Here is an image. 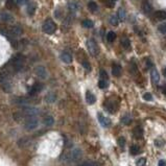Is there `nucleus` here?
<instances>
[{
	"label": "nucleus",
	"mask_w": 166,
	"mask_h": 166,
	"mask_svg": "<svg viewBox=\"0 0 166 166\" xmlns=\"http://www.w3.org/2000/svg\"><path fill=\"white\" fill-rule=\"evenodd\" d=\"M24 66V57L21 53H18L15 57H13L10 61V67L13 71L18 72L22 69Z\"/></svg>",
	"instance_id": "f257e3e1"
},
{
	"label": "nucleus",
	"mask_w": 166,
	"mask_h": 166,
	"mask_svg": "<svg viewBox=\"0 0 166 166\" xmlns=\"http://www.w3.org/2000/svg\"><path fill=\"white\" fill-rule=\"evenodd\" d=\"M42 29L45 34H47V35H52V34L57 30V24H55L51 19H47L44 23H43Z\"/></svg>",
	"instance_id": "f03ea898"
},
{
	"label": "nucleus",
	"mask_w": 166,
	"mask_h": 166,
	"mask_svg": "<svg viewBox=\"0 0 166 166\" xmlns=\"http://www.w3.org/2000/svg\"><path fill=\"white\" fill-rule=\"evenodd\" d=\"M39 125V120H38L36 117H27L25 119L24 122V127L26 131L32 132L34 130H36Z\"/></svg>",
	"instance_id": "7ed1b4c3"
},
{
	"label": "nucleus",
	"mask_w": 166,
	"mask_h": 166,
	"mask_svg": "<svg viewBox=\"0 0 166 166\" xmlns=\"http://www.w3.org/2000/svg\"><path fill=\"white\" fill-rule=\"evenodd\" d=\"M87 48H88V51L90 52V55L92 57H96L98 55L99 53V47L98 45H97L96 41L94 39H89L87 41Z\"/></svg>",
	"instance_id": "20e7f679"
},
{
	"label": "nucleus",
	"mask_w": 166,
	"mask_h": 166,
	"mask_svg": "<svg viewBox=\"0 0 166 166\" xmlns=\"http://www.w3.org/2000/svg\"><path fill=\"white\" fill-rule=\"evenodd\" d=\"M35 72L36 74H37L38 77H40L41 79H46L47 78V70H46V68L44 67V66H38L37 68L35 69Z\"/></svg>",
	"instance_id": "39448f33"
},
{
	"label": "nucleus",
	"mask_w": 166,
	"mask_h": 166,
	"mask_svg": "<svg viewBox=\"0 0 166 166\" xmlns=\"http://www.w3.org/2000/svg\"><path fill=\"white\" fill-rule=\"evenodd\" d=\"M83 156V151L81 148H74L72 149L71 151H70V159H71L72 161H78L79 159L82 158Z\"/></svg>",
	"instance_id": "423d86ee"
},
{
	"label": "nucleus",
	"mask_w": 166,
	"mask_h": 166,
	"mask_svg": "<svg viewBox=\"0 0 166 166\" xmlns=\"http://www.w3.org/2000/svg\"><path fill=\"white\" fill-rule=\"evenodd\" d=\"M43 90V85L41 83H36L32 86V88L29 89V94L30 95H37L38 93Z\"/></svg>",
	"instance_id": "0eeeda50"
},
{
	"label": "nucleus",
	"mask_w": 166,
	"mask_h": 166,
	"mask_svg": "<svg viewBox=\"0 0 166 166\" xmlns=\"http://www.w3.org/2000/svg\"><path fill=\"white\" fill-rule=\"evenodd\" d=\"M23 32V29L21 26H19V25H15V26H13L12 28H11V36L14 38H17V37H20V36L22 35Z\"/></svg>",
	"instance_id": "6e6552de"
},
{
	"label": "nucleus",
	"mask_w": 166,
	"mask_h": 166,
	"mask_svg": "<svg viewBox=\"0 0 166 166\" xmlns=\"http://www.w3.org/2000/svg\"><path fill=\"white\" fill-rule=\"evenodd\" d=\"M60 57H61V60H62L64 63H66V64H70V63L72 62V60H73L72 55L68 51H63L62 53H61V55H60Z\"/></svg>",
	"instance_id": "1a4fd4ad"
},
{
	"label": "nucleus",
	"mask_w": 166,
	"mask_h": 166,
	"mask_svg": "<svg viewBox=\"0 0 166 166\" xmlns=\"http://www.w3.org/2000/svg\"><path fill=\"white\" fill-rule=\"evenodd\" d=\"M97 117H98V121L99 123L102 124L104 127H110V124H111V120H110L109 118H107V117H104V115H102L100 113H98V115H97Z\"/></svg>",
	"instance_id": "9d476101"
},
{
	"label": "nucleus",
	"mask_w": 166,
	"mask_h": 166,
	"mask_svg": "<svg viewBox=\"0 0 166 166\" xmlns=\"http://www.w3.org/2000/svg\"><path fill=\"white\" fill-rule=\"evenodd\" d=\"M0 20L2 21V22H5V23H10V22H13L14 21V18L11 14L6 12H2L0 13Z\"/></svg>",
	"instance_id": "9b49d317"
},
{
	"label": "nucleus",
	"mask_w": 166,
	"mask_h": 166,
	"mask_svg": "<svg viewBox=\"0 0 166 166\" xmlns=\"http://www.w3.org/2000/svg\"><path fill=\"white\" fill-rule=\"evenodd\" d=\"M23 115L26 117H36L38 115V110L35 108H27L23 111Z\"/></svg>",
	"instance_id": "f8f14e48"
},
{
	"label": "nucleus",
	"mask_w": 166,
	"mask_h": 166,
	"mask_svg": "<svg viewBox=\"0 0 166 166\" xmlns=\"http://www.w3.org/2000/svg\"><path fill=\"white\" fill-rule=\"evenodd\" d=\"M151 79L154 84H158L159 81H160V74H159V72L155 68H153L151 71Z\"/></svg>",
	"instance_id": "ddd939ff"
},
{
	"label": "nucleus",
	"mask_w": 166,
	"mask_h": 166,
	"mask_svg": "<svg viewBox=\"0 0 166 166\" xmlns=\"http://www.w3.org/2000/svg\"><path fill=\"white\" fill-rule=\"evenodd\" d=\"M86 102H87L88 104H95V102H96V97H95V95L93 94L92 92H90V91L86 92Z\"/></svg>",
	"instance_id": "4468645a"
},
{
	"label": "nucleus",
	"mask_w": 166,
	"mask_h": 166,
	"mask_svg": "<svg viewBox=\"0 0 166 166\" xmlns=\"http://www.w3.org/2000/svg\"><path fill=\"white\" fill-rule=\"evenodd\" d=\"M133 134H134V137L137 139H141L143 137L144 131L141 127H136L134 130H133Z\"/></svg>",
	"instance_id": "2eb2a0df"
},
{
	"label": "nucleus",
	"mask_w": 166,
	"mask_h": 166,
	"mask_svg": "<svg viewBox=\"0 0 166 166\" xmlns=\"http://www.w3.org/2000/svg\"><path fill=\"white\" fill-rule=\"evenodd\" d=\"M121 72H122V69L120 65L114 64L112 66V73H113L114 76H119V75L121 74Z\"/></svg>",
	"instance_id": "dca6fc26"
},
{
	"label": "nucleus",
	"mask_w": 166,
	"mask_h": 166,
	"mask_svg": "<svg viewBox=\"0 0 166 166\" xmlns=\"http://www.w3.org/2000/svg\"><path fill=\"white\" fill-rule=\"evenodd\" d=\"M153 10V5L148 2V1H144L142 3V11H143L145 14H149Z\"/></svg>",
	"instance_id": "f3484780"
},
{
	"label": "nucleus",
	"mask_w": 166,
	"mask_h": 166,
	"mask_svg": "<svg viewBox=\"0 0 166 166\" xmlns=\"http://www.w3.org/2000/svg\"><path fill=\"white\" fill-rule=\"evenodd\" d=\"M117 17H118L119 21H124V20H125V18H127V13H125L123 8H118V11H117Z\"/></svg>",
	"instance_id": "a211bd4d"
},
{
	"label": "nucleus",
	"mask_w": 166,
	"mask_h": 166,
	"mask_svg": "<svg viewBox=\"0 0 166 166\" xmlns=\"http://www.w3.org/2000/svg\"><path fill=\"white\" fill-rule=\"evenodd\" d=\"M68 10H69L70 14H74V13L78 10V5H77V3L74 2V1H70V2L68 3Z\"/></svg>",
	"instance_id": "6ab92c4d"
},
{
	"label": "nucleus",
	"mask_w": 166,
	"mask_h": 166,
	"mask_svg": "<svg viewBox=\"0 0 166 166\" xmlns=\"http://www.w3.org/2000/svg\"><path fill=\"white\" fill-rule=\"evenodd\" d=\"M155 18L157 20H166V12L165 11H158V12L155 13Z\"/></svg>",
	"instance_id": "aec40b11"
},
{
	"label": "nucleus",
	"mask_w": 166,
	"mask_h": 166,
	"mask_svg": "<svg viewBox=\"0 0 166 166\" xmlns=\"http://www.w3.org/2000/svg\"><path fill=\"white\" fill-rule=\"evenodd\" d=\"M104 109L107 110L108 112H110V113H114L116 108H115V106L112 102H107L104 104Z\"/></svg>",
	"instance_id": "412c9836"
},
{
	"label": "nucleus",
	"mask_w": 166,
	"mask_h": 166,
	"mask_svg": "<svg viewBox=\"0 0 166 166\" xmlns=\"http://www.w3.org/2000/svg\"><path fill=\"white\" fill-rule=\"evenodd\" d=\"M120 43H121V46L124 48V49H130V47H131V42H130V40L125 37L122 38Z\"/></svg>",
	"instance_id": "4be33fe9"
},
{
	"label": "nucleus",
	"mask_w": 166,
	"mask_h": 166,
	"mask_svg": "<svg viewBox=\"0 0 166 166\" xmlns=\"http://www.w3.org/2000/svg\"><path fill=\"white\" fill-rule=\"evenodd\" d=\"M130 151H131V155L137 156V155H139L141 153V149H140V147L138 145H132L131 148H130Z\"/></svg>",
	"instance_id": "5701e85b"
},
{
	"label": "nucleus",
	"mask_w": 166,
	"mask_h": 166,
	"mask_svg": "<svg viewBox=\"0 0 166 166\" xmlns=\"http://www.w3.org/2000/svg\"><path fill=\"white\" fill-rule=\"evenodd\" d=\"M45 100L47 102H55V100H57V95L55 94V93H48L46 96H45Z\"/></svg>",
	"instance_id": "b1692460"
},
{
	"label": "nucleus",
	"mask_w": 166,
	"mask_h": 166,
	"mask_svg": "<svg viewBox=\"0 0 166 166\" xmlns=\"http://www.w3.org/2000/svg\"><path fill=\"white\" fill-rule=\"evenodd\" d=\"M53 123H55V119L52 116H46L44 118V124L46 127H51Z\"/></svg>",
	"instance_id": "393cba45"
},
{
	"label": "nucleus",
	"mask_w": 166,
	"mask_h": 166,
	"mask_svg": "<svg viewBox=\"0 0 166 166\" xmlns=\"http://www.w3.org/2000/svg\"><path fill=\"white\" fill-rule=\"evenodd\" d=\"M82 25H83V27H85V28H92L94 26V23L89 19H85L82 22Z\"/></svg>",
	"instance_id": "a878e982"
},
{
	"label": "nucleus",
	"mask_w": 166,
	"mask_h": 166,
	"mask_svg": "<svg viewBox=\"0 0 166 166\" xmlns=\"http://www.w3.org/2000/svg\"><path fill=\"white\" fill-rule=\"evenodd\" d=\"M88 8H89V11L91 13H95L98 10V6H97V4L94 1H90V2L88 3Z\"/></svg>",
	"instance_id": "bb28decb"
},
{
	"label": "nucleus",
	"mask_w": 166,
	"mask_h": 166,
	"mask_svg": "<svg viewBox=\"0 0 166 166\" xmlns=\"http://www.w3.org/2000/svg\"><path fill=\"white\" fill-rule=\"evenodd\" d=\"M121 122H122L123 124H125V125H129V124H131V123H132V118H131V116H130L129 114L123 115V116H122V118H121Z\"/></svg>",
	"instance_id": "cd10ccee"
},
{
	"label": "nucleus",
	"mask_w": 166,
	"mask_h": 166,
	"mask_svg": "<svg viewBox=\"0 0 166 166\" xmlns=\"http://www.w3.org/2000/svg\"><path fill=\"white\" fill-rule=\"evenodd\" d=\"M109 21H110V23H111L112 25H114V26L118 25L119 22H120V21H119V19H118V17H117V16H115V15H112L111 17H110Z\"/></svg>",
	"instance_id": "c85d7f7f"
},
{
	"label": "nucleus",
	"mask_w": 166,
	"mask_h": 166,
	"mask_svg": "<svg viewBox=\"0 0 166 166\" xmlns=\"http://www.w3.org/2000/svg\"><path fill=\"white\" fill-rule=\"evenodd\" d=\"M107 40L108 42H114L116 40V34L114 32H109L107 35Z\"/></svg>",
	"instance_id": "c756f323"
},
{
	"label": "nucleus",
	"mask_w": 166,
	"mask_h": 166,
	"mask_svg": "<svg viewBox=\"0 0 166 166\" xmlns=\"http://www.w3.org/2000/svg\"><path fill=\"white\" fill-rule=\"evenodd\" d=\"M108 86H109V83H108V81H104V79H99V82H98L99 89H106V88H108Z\"/></svg>",
	"instance_id": "7c9ffc66"
},
{
	"label": "nucleus",
	"mask_w": 166,
	"mask_h": 166,
	"mask_svg": "<svg viewBox=\"0 0 166 166\" xmlns=\"http://www.w3.org/2000/svg\"><path fill=\"white\" fill-rule=\"evenodd\" d=\"M99 75H100V79H104V81H108V78H109V75H108L107 71L104 69H102L100 71H99Z\"/></svg>",
	"instance_id": "2f4dec72"
},
{
	"label": "nucleus",
	"mask_w": 166,
	"mask_h": 166,
	"mask_svg": "<svg viewBox=\"0 0 166 166\" xmlns=\"http://www.w3.org/2000/svg\"><path fill=\"white\" fill-rule=\"evenodd\" d=\"M158 30L161 32L162 35L166 36V23H162L158 26Z\"/></svg>",
	"instance_id": "473e14b6"
},
{
	"label": "nucleus",
	"mask_w": 166,
	"mask_h": 166,
	"mask_svg": "<svg viewBox=\"0 0 166 166\" xmlns=\"http://www.w3.org/2000/svg\"><path fill=\"white\" fill-rule=\"evenodd\" d=\"M118 145L121 148H124V145H125V139L123 137H119L118 138Z\"/></svg>",
	"instance_id": "72a5a7b5"
},
{
	"label": "nucleus",
	"mask_w": 166,
	"mask_h": 166,
	"mask_svg": "<svg viewBox=\"0 0 166 166\" xmlns=\"http://www.w3.org/2000/svg\"><path fill=\"white\" fill-rule=\"evenodd\" d=\"M83 67L87 70L88 72L91 71V65H90V63L88 62V61H84V62H83Z\"/></svg>",
	"instance_id": "f704fd0d"
},
{
	"label": "nucleus",
	"mask_w": 166,
	"mask_h": 166,
	"mask_svg": "<svg viewBox=\"0 0 166 166\" xmlns=\"http://www.w3.org/2000/svg\"><path fill=\"white\" fill-rule=\"evenodd\" d=\"M27 13H28V15L32 16L34 15V13H35V5H32V4H29L27 6Z\"/></svg>",
	"instance_id": "c9c22d12"
},
{
	"label": "nucleus",
	"mask_w": 166,
	"mask_h": 166,
	"mask_svg": "<svg viewBox=\"0 0 166 166\" xmlns=\"http://www.w3.org/2000/svg\"><path fill=\"white\" fill-rule=\"evenodd\" d=\"M81 166H98V164L93 161H87V162H85V163H83Z\"/></svg>",
	"instance_id": "e433bc0d"
},
{
	"label": "nucleus",
	"mask_w": 166,
	"mask_h": 166,
	"mask_svg": "<svg viewBox=\"0 0 166 166\" xmlns=\"http://www.w3.org/2000/svg\"><path fill=\"white\" fill-rule=\"evenodd\" d=\"M146 163V160L144 158H140L137 160V166H144Z\"/></svg>",
	"instance_id": "4c0bfd02"
},
{
	"label": "nucleus",
	"mask_w": 166,
	"mask_h": 166,
	"mask_svg": "<svg viewBox=\"0 0 166 166\" xmlns=\"http://www.w3.org/2000/svg\"><path fill=\"white\" fill-rule=\"evenodd\" d=\"M143 99L146 100V102H151V99H153V95H151V93H145V94L143 95Z\"/></svg>",
	"instance_id": "58836bf2"
},
{
	"label": "nucleus",
	"mask_w": 166,
	"mask_h": 166,
	"mask_svg": "<svg viewBox=\"0 0 166 166\" xmlns=\"http://www.w3.org/2000/svg\"><path fill=\"white\" fill-rule=\"evenodd\" d=\"M14 3H15V1H14V0H8V1H6V6H8V8H13V6H14Z\"/></svg>",
	"instance_id": "ea45409f"
},
{
	"label": "nucleus",
	"mask_w": 166,
	"mask_h": 166,
	"mask_svg": "<svg viewBox=\"0 0 166 166\" xmlns=\"http://www.w3.org/2000/svg\"><path fill=\"white\" fill-rule=\"evenodd\" d=\"M107 5L109 8H113L115 5V0H107Z\"/></svg>",
	"instance_id": "a19ab883"
},
{
	"label": "nucleus",
	"mask_w": 166,
	"mask_h": 166,
	"mask_svg": "<svg viewBox=\"0 0 166 166\" xmlns=\"http://www.w3.org/2000/svg\"><path fill=\"white\" fill-rule=\"evenodd\" d=\"M159 166H166V162L164 160H160L159 161Z\"/></svg>",
	"instance_id": "79ce46f5"
},
{
	"label": "nucleus",
	"mask_w": 166,
	"mask_h": 166,
	"mask_svg": "<svg viewBox=\"0 0 166 166\" xmlns=\"http://www.w3.org/2000/svg\"><path fill=\"white\" fill-rule=\"evenodd\" d=\"M17 2L19 3V4H24V3L27 2V0H17Z\"/></svg>",
	"instance_id": "37998d69"
},
{
	"label": "nucleus",
	"mask_w": 166,
	"mask_h": 166,
	"mask_svg": "<svg viewBox=\"0 0 166 166\" xmlns=\"http://www.w3.org/2000/svg\"><path fill=\"white\" fill-rule=\"evenodd\" d=\"M146 63H147V67H148V68H151V66H153V64L151 63V61H149V60H146Z\"/></svg>",
	"instance_id": "c03bdc74"
},
{
	"label": "nucleus",
	"mask_w": 166,
	"mask_h": 166,
	"mask_svg": "<svg viewBox=\"0 0 166 166\" xmlns=\"http://www.w3.org/2000/svg\"><path fill=\"white\" fill-rule=\"evenodd\" d=\"M162 92H163L164 94H166V84L164 85L163 87H162Z\"/></svg>",
	"instance_id": "a18cd8bd"
},
{
	"label": "nucleus",
	"mask_w": 166,
	"mask_h": 166,
	"mask_svg": "<svg viewBox=\"0 0 166 166\" xmlns=\"http://www.w3.org/2000/svg\"><path fill=\"white\" fill-rule=\"evenodd\" d=\"M162 73H163L164 76H166V67L163 68V71H162Z\"/></svg>",
	"instance_id": "49530a36"
}]
</instances>
